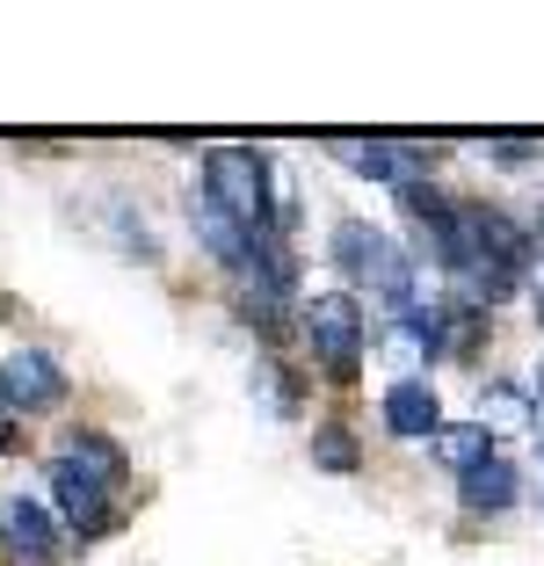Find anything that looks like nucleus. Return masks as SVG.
<instances>
[{"label": "nucleus", "instance_id": "obj_12", "mask_svg": "<svg viewBox=\"0 0 544 566\" xmlns=\"http://www.w3.org/2000/svg\"><path fill=\"white\" fill-rule=\"evenodd\" d=\"M479 429L487 436H501V429H537V400H530V385H515V378H487L479 385Z\"/></svg>", "mask_w": 544, "mask_h": 566}, {"label": "nucleus", "instance_id": "obj_18", "mask_svg": "<svg viewBox=\"0 0 544 566\" xmlns=\"http://www.w3.org/2000/svg\"><path fill=\"white\" fill-rule=\"evenodd\" d=\"M15 443H22V421L0 407V458H15Z\"/></svg>", "mask_w": 544, "mask_h": 566}, {"label": "nucleus", "instance_id": "obj_11", "mask_svg": "<svg viewBox=\"0 0 544 566\" xmlns=\"http://www.w3.org/2000/svg\"><path fill=\"white\" fill-rule=\"evenodd\" d=\"M515 494H523V472H515V458H501V450L458 480V509L464 516H509Z\"/></svg>", "mask_w": 544, "mask_h": 566}, {"label": "nucleus", "instance_id": "obj_20", "mask_svg": "<svg viewBox=\"0 0 544 566\" xmlns=\"http://www.w3.org/2000/svg\"><path fill=\"white\" fill-rule=\"evenodd\" d=\"M537 240H544V211H537Z\"/></svg>", "mask_w": 544, "mask_h": 566}, {"label": "nucleus", "instance_id": "obj_7", "mask_svg": "<svg viewBox=\"0 0 544 566\" xmlns=\"http://www.w3.org/2000/svg\"><path fill=\"white\" fill-rule=\"evenodd\" d=\"M44 480H51V516L66 523L81 545H87V537L124 531V516H116V494H109V486L81 480V472H66V465H51V458H44Z\"/></svg>", "mask_w": 544, "mask_h": 566}, {"label": "nucleus", "instance_id": "obj_16", "mask_svg": "<svg viewBox=\"0 0 544 566\" xmlns=\"http://www.w3.org/2000/svg\"><path fill=\"white\" fill-rule=\"evenodd\" d=\"M487 160H501V167H537L544 146H537V138H523V132H494V138H487Z\"/></svg>", "mask_w": 544, "mask_h": 566}, {"label": "nucleus", "instance_id": "obj_13", "mask_svg": "<svg viewBox=\"0 0 544 566\" xmlns=\"http://www.w3.org/2000/svg\"><path fill=\"white\" fill-rule=\"evenodd\" d=\"M254 400H262L276 421H297L305 378H297V364H283V349H262V356H254Z\"/></svg>", "mask_w": 544, "mask_h": 566}, {"label": "nucleus", "instance_id": "obj_17", "mask_svg": "<svg viewBox=\"0 0 544 566\" xmlns=\"http://www.w3.org/2000/svg\"><path fill=\"white\" fill-rule=\"evenodd\" d=\"M109 218H116V240H124V254H146V262H153V233H146V218H138L132 203H109Z\"/></svg>", "mask_w": 544, "mask_h": 566}, {"label": "nucleus", "instance_id": "obj_10", "mask_svg": "<svg viewBox=\"0 0 544 566\" xmlns=\"http://www.w3.org/2000/svg\"><path fill=\"white\" fill-rule=\"evenodd\" d=\"M189 226H197V248L211 254V262L226 269L232 283H248V269H254V254H262V240H254V233H240V226H232V218L218 211L211 197H203V189L189 197Z\"/></svg>", "mask_w": 544, "mask_h": 566}, {"label": "nucleus", "instance_id": "obj_5", "mask_svg": "<svg viewBox=\"0 0 544 566\" xmlns=\"http://www.w3.org/2000/svg\"><path fill=\"white\" fill-rule=\"evenodd\" d=\"M327 153H342L348 175L378 189H407V182H429L436 175V153L421 138H327Z\"/></svg>", "mask_w": 544, "mask_h": 566}, {"label": "nucleus", "instance_id": "obj_9", "mask_svg": "<svg viewBox=\"0 0 544 566\" xmlns=\"http://www.w3.org/2000/svg\"><path fill=\"white\" fill-rule=\"evenodd\" d=\"M378 421L399 443H436V436H443V400H436L429 378H393L385 400H378Z\"/></svg>", "mask_w": 544, "mask_h": 566}, {"label": "nucleus", "instance_id": "obj_8", "mask_svg": "<svg viewBox=\"0 0 544 566\" xmlns=\"http://www.w3.org/2000/svg\"><path fill=\"white\" fill-rule=\"evenodd\" d=\"M51 465L81 472V480L109 486V494H124V486H132V450L116 443L109 429H66V436H59V450H51Z\"/></svg>", "mask_w": 544, "mask_h": 566}, {"label": "nucleus", "instance_id": "obj_1", "mask_svg": "<svg viewBox=\"0 0 544 566\" xmlns=\"http://www.w3.org/2000/svg\"><path fill=\"white\" fill-rule=\"evenodd\" d=\"M203 197L254 240H291L297 197L276 189V160L262 146H211L203 153Z\"/></svg>", "mask_w": 544, "mask_h": 566}, {"label": "nucleus", "instance_id": "obj_15", "mask_svg": "<svg viewBox=\"0 0 544 566\" xmlns=\"http://www.w3.org/2000/svg\"><path fill=\"white\" fill-rule=\"evenodd\" d=\"M313 465L320 472H356L363 465V436L348 421H313Z\"/></svg>", "mask_w": 544, "mask_h": 566}, {"label": "nucleus", "instance_id": "obj_2", "mask_svg": "<svg viewBox=\"0 0 544 566\" xmlns=\"http://www.w3.org/2000/svg\"><path fill=\"white\" fill-rule=\"evenodd\" d=\"M327 262H334V276H342L348 298H356V291H370V298H378L393 319L414 313V305L429 298V291H421V269H414V254H407V240H393L385 226H370V218H334Z\"/></svg>", "mask_w": 544, "mask_h": 566}, {"label": "nucleus", "instance_id": "obj_3", "mask_svg": "<svg viewBox=\"0 0 544 566\" xmlns=\"http://www.w3.org/2000/svg\"><path fill=\"white\" fill-rule=\"evenodd\" d=\"M297 342H305V356H313V370L327 385H356L363 349H370L363 298H348L342 283H334V291H313V298H297Z\"/></svg>", "mask_w": 544, "mask_h": 566}, {"label": "nucleus", "instance_id": "obj_6", "mask_svg": "<svg viewBox=\"0 0 544 566\" xmlns=\"http://www.w3.org/2000/svg\"><path fill=\"white\" fill-rule=\"evenodd\" d=\"M0 545L22 566H59L66 559V523L51 516L36 494H8L0 501Z\"/></svg>", "mask_w": 544, "mask_h": 566}, {"label": "nucleus", "instance_id": "obj_21", "mask_svg": "<svg viewBox=\"0 0 544 566\" xmlns=\"http://www.w3.org/2000/svg\"><path fill=\"white\" fill-rule=\"evenodd\" d=\"M537 443H544V429H537Z\"/></svg>", "mask_w": 544, "mask_h": 566}, {"label": "nucleus", "instance_id": "obj_4", "mask_svg": "<svg viewBox=\"0 0 544 566\" xmlns=\"http://www.w3.org/2000/svg\"><path fill=\"white\" fill-rule=\"evenodd\" d=\"M66 400H73V378H66V364H59L44 342H22V349L0 356V407H8L15 421L59 415Z\"/></svg>", "mask_w": 544, "mask_h": 566}, {"label": "nucleus", "instance_id": "obj_19", "mask_svg": "<svg viewBox=\"0 0 544 566\" xmlns=\"http://www.w3.org/2000/svg\"><path fill=\"white\" fill-rule=\"evenodd\" d=\"M537 429H544V364H537Z\"/></svg>", "mask_w": 544, "mask_h": 566}, {"label": "nucleus", "instance_id": "obj_14", "mask_svg": "<svg viewBox=\"0 0 544 566\" xmlns=\"http://www.w3.org/2000/svg\"><path fill=\"white\" fill-rule=\"evenodd\" d=\"M429 450H436V465H443V472H458V480H464L472 465L494 458V436L479 429V421H443V436H436Z\"/></svg>", "mask_w": 544, "mask_h": 566}]
</instances>
